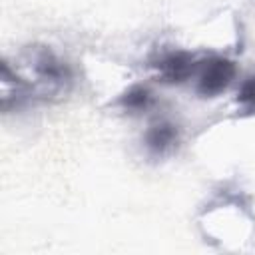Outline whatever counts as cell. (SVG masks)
<instances>
[{
    "label": "cell",
    "instance_id": "6da1fadb",
    "mask_svg": "<svg viewBox=\"0 0 255 255\" xmlns=\"http://www.w3.org/2000/svg\"><path fill=\"white\" fill-rule=\"evenodd\" d=\"M197 94L203 98H215L223 94L237 76V66L225 56H209L199 62L197 68Z\"/></svg>",
    "mask_w": 255,
    "mask_h": 255
},
{
    "label": "cell",
    "instance_id": "7a4b0ae2",
    "mask_svg": "<svg viewBox=\"0 0 255 255\" xmlns=\"http://www.w3.org/2000/svg\"><path fill=\"white\" fill-rule=\"evenodd\" d=\"M153 68L159 74V80L165 84H183L189 78H193L197 74L199 68V60H195L193 54L185 52V50H171L161 54Z\"/></svg>",
    "mask_w": 255,
    "mask_h": 255
},
{
    "label": "cell",
    "instance_id": "3957f363",
    "mask_svg": "<svg viewBox=\"0 0 255 255\" xmlns=\"http://www.w3.org/2000/svg\"><path fill=\"white\" fill-rule=\"evenodd\" d=\"M36 76L48 84L50 90H66L72 84V68L50 48H40L34 56Z\"/></svg>",
    "mask_w": 255,
    "mask_h": 255
},
{
    "label": "cell",
    "instance_id": "277c9868",
    "mask_svg": "<svg viewBox=\"0 0 255 255\" xmlns=\"http://www.w3.org/2000/svg\"><path fill=\"white\" fill-rule=\"evenodd\" d=\"M143 143L149 155L153 157H165L179 145V129L175 124L167 120H159L151 124L143 135Z\"/></svg>",
    "mask_w": 255,
    "mask_h": 255
},
{
    "label": "cell",
    "instance_id": "5b68a950",
    "mask_svg": "<svg viewBox=\"0 0 255 255\" xmlns=\"http://www.w3.org/2000/svg\"><path fill=\"white\" fill-rule=\"evenodd\" d=\"M151 104H153V94L143 84H133L118 100V106H122L126 112H131V114L145 112L151 108Z\"/></svg>",
    "mask_w": 255,
    "mask_h": 255
},
{
    "label": "cell",
    "instance_id": "8992f818",
    "mask_svg": "<svg viewBox=\"0 0 255 255\" xmlns=\"http://www.w3.org/2000/svg\"><path fill=\"white\" fill-rule=\"evenodd\" d=\"M235 102H237V108L241 110V114L255 116V74L241 82Z\"/></svg>",
    "mask_w": 255,
    "mask_h": 255
}]
</instances>
